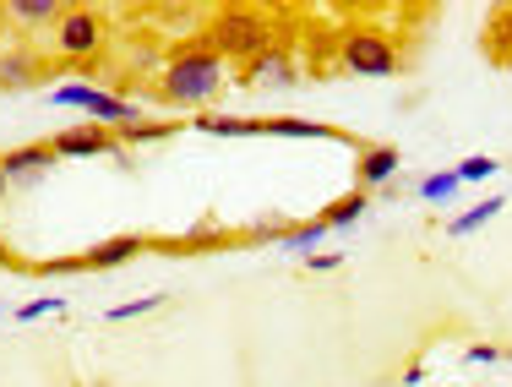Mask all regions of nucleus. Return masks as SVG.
Segmentation results:
<instances>
[{
    "mask_svg": "<svg viewBox=\"0 0 512 387\" xmlns=\"http://www.w3.org/2000/svg\"><path fill=\"white\" fill-rule=\"evenodd\" d=\"M218 88H224V60L207 50V44L180 50L164 66V77H158V93H164L169 104H186V110H207Z\"/></svg>",
    "mask_w": 512,
    "mask_h": 387,
    "instance_id": "obj_1",
    "label": "nucleus"
},
{
    "mask_svg": "<svg viewBox=\"0 0 512 387\" xmlns=\"http://www.w3.org/2000/svg\"><path fill=\"white\" fill-rule=\"evenodd\" d=\"M207 50L218 60H256L262 50H273V22H267V11L229 6L207 22Z\"/></svg>",
    "mask_w": 512,
    "mask_h": 387,
    "instance_id": "obj_2",
    "label": "nucleus"
},
{
    "mask_svg": "<svg viewBox=\"0 0 512 387\" xmlns=\"http://www.w3.org/2000/svg\"><path fill=\"white\" fill-rule=\"evenodd\" d=\"M338 66L349 71V77H398V44L387 39L382 28H349L344 39H338Z\"/></svg>",
    "mask_w": 512,
    "mask_h": 387,
    "instance_id": "obj_3",
    "label": "nucleus"
},
{
    "mask_svg": "<svg viewBox=\"0 0 512 387\" xmlns=\"http://www.w3.org/2000/svg\"><path fill=\"white\" fill-rule=\"evenodd\" d=\"M50 99L66 104V110L93 115V120H99V126H109V131H126V126H137V120H142V110H137L131 99H120V93H104V88H93V82H60Z\"/></svg>",
    "mask_w": 512,
    "mask_h": 387,
    "instance_id": "obj_4",
    "label": "nucleus"
},
{
    "mask_svg": "<svg viewBox=\"0 0 512 387\" xmlns=\"http://www.w3.org/2000/svg\"><path fill=\"white\" fill-rule=\"evenodd\" d=\"M55 55L60 60H93L99 55V44H104V22H99V11L93 6H66V17L55 22Z\"/></svg>",
    "mask_w": 512,
    "mask_h": 387,
    "instance_id": "obj_5",
    "label": "nucleus"
},
{
    "mask_svg": "<svg viewBox=\"0 0 512 387\" xmlns=\"http://www.w3.org/2000/svg\"><path fill=\"white\" fill-rule=\"evenodd\" d=\"M50 148H55V159H99V153H120V159H126L120 137L109 126H99V120H77V126L55 131Z\"/></svg>",
    "mask_w": 512,
    "mask_h": 387,
    "instance_id": "obj_6",
    "label": "nucleus"
},
{
    "mask_svg": "<svg viewBox=\"0 0 512 387\" xmlns=\"http://www.w3.org/2000/svg\"><path fill=\"white\" fill-rule=\"evenodd\" d=\"M246 88H289V82H300V66H295V55L289 50H262L256 60H246Z\"/></svg>",
    "mask_w": 512,
    "mask_h": 387,
    "instance_id": "obj_7",
    "label": "nucleus"
},
{
    "mask_svg": "<svg viewBox=\"0 0 512 387\" xmlns=\"http://www.w3.org/2000/svg\"><path fill=\"white\" fill-rule=\"evenodd\" d=\"M142 251H148V235H109V240H99V246L82 251V268L104 273V268H120V262L142 257Z\"/></svg>",
    "mask_w": 512,
    "mask_h": 387,
    "instance_id": "obj_8",
    "label": "nucleus"
},
{
    "mask_svg": "<svg viewBox=\"0 0 512 387\" xmlns=\"http://www.w3.org/2000/svg\"><path fill=\"white\" fill-rule=\"evenodd\" d=\"M398 164H404V153L393 148V142H376V148H360V191H382L387 180L398 175Z\"/></svg>",
    "mask_w": 512,
    "mask_h": 387,
    "instance_id": "obj_9",
    "label": "nucleus"
},
{
    "mask_svg": "<svg viewBox=\"0 0 512 387\" xmlns=\"http://www.w3.org/2000/svg\"><path fill=\"white\" fill-rule=\"evenodd\" d=\"M0 11H6V28H55L66 17L60 0H0Z\"/></svg>",
    "mask_w": 512,
    "mask_h": 387,
    "instance_id": "obj_10",
    "label": "nucleus"
},
{
    "mask_svg": "<svg viewBox=\"0 0 512 387\" xmlns=\"http://www.w3.org/2000/svg\"><path fill=\"white\" fill-rule=\"evenodd\" d=\"M262 137H295V142H344V131H338V126H322V120L278 115V120H262Z\"/></svg>",
    "mask_w": 512,
    "mask_h": 387,
    "instance_id": "obj_11",
    "label": "nucleus"
},
{
    "mask_svg": "<svg viewBox=\"0 0 512 387\" xmlns=\"http://www.w3.org/2000/svg\"><path fill=\"white\" fill-rule=\"evenodd\" d=\"M50 164H60L50 142H33V148H11V153H0V169H6V180H33V175H44Z\"/></svg>",
    "mask_w": 512,
    "mask_h": 387,
    "instance_id": "obj_12",
    "label": "nucleus"
},
{
    "mask_svg": "<svg viewBox=\"0 0 512 387\" xmlns=\"http://www.w3.org/2000/svg\"><path fill=\"white\" fill-rule=\"evenodd\" d=\"M191 131H202V137H262V120H246V115H197L186 120Z\"/></svg>",
    "mask_w": 512,
    "mask_h": 387,
    "instance_id": "obj_13",
    "label": "nucleus"
},
{
    "mask_svg": "<svg viewBox=\"0 0 512 387\" xmlns=\"http://www.w3.org/2000/svg\"><path fill=\"white\" fill-rule=\"evenodd\" d=\"M365 208H371V191H344V197H338V202H327V208H322V224L327 229H349V224H360L365 219Z\"/></svg>",
    "mask_w": 512,
    "mask_h": 387,
    "instance_id": "obj_14",
    "label": "nucleus"
},
{
    "mask_svg": "<svg viewBox=\"0 0 512 387\" xmlns=\"http://www.w3.org/2000/svg\"><path fill=\"white\" fill-rule=\"evenodd\" d=\"M502 208H507V197H485V202H474L469 213H458L453 224H447V235L463 240V235H474V229H485L491 219H502Z\"/></svg>",
    "mask_w": 512,
    "mask_h": 387,
    "instance_id": "obj_15",
    "label": "nucleus"
},
{
    "mask_svg": "<svg viewBox=\"0 0 512 387\" xmlns=\"http://www.w3.org/2000/svg\"><path fill=\"white\" fill-rule=\"evenodd\" d=\"M33 77H39V55H33V50L0 55V88H28Z\"/></svg>",
    "mask_w": 512,
    "mask_h": 387,
    "instance_id": "obj_16",
    "label": "nucleus"
},
{
    "mask_svg": "<svg viewBox=\"0 0 512 387\" xmlns=\"http://www.w3.org/2000/svg\"><path fill=\"white\" fill-rule=\"evenodd\" d=\"M322 240H327V224L322 219H306V224H289V235L278 240V246L295 251V257L306 262V257H316V246H322Z\"/></svg>",
    "mask_w": 512,
    "mask_h": 387,
    "instance_id": "obj_17",
    "label": "nucleus"
},
{
    "mask_svg": "<svg viewBox=\"0 0 512 387\" xmlns=\"http://www.w3.org/2000/svg\"><path fill=\"white\" fill-rule=\"evenodd\" d=\"M458 197V175L453 169H436V175L420 180V202H453Z\"/></svg>",
    "mask_w": 512,
    "mask_h": 387,
    "instance_id": "obj_18",
    "label": "nucleus"
},
{
    "mask_svg": "<svg viewBox=\"0 0 512 387\" xmlns=\"http://www.w3.org/2000/svg\"><path fill=\"white\" fill-rule=\"evenodd\" d=\"M115 137H120V148L126 142H158V137H175V120H137V126L115 131Z\"/></svg>",
    "mask_w": 512,
    "mask_h": 387,
    "instance_id": "obj_19",
    "label": "nucleus"
},
{
    "mask_svg": "<svg viewBox=\"0 0 512 387\" xmlns=\"http://www.w3.org/2000/svg\"><path fill=\"white\" fill-rule=\"evenodd\" d=\"M496 169H502V164H496L491 153H469V159H463L453 175H458V186H474V180H491Z\"/></svg>",
    "mask_w": 512,
    "mask_h": 387,
    "instance_id": "obj_20",
    "label": "nucleus"
},
{
    "mask_svg": "<svg viewBox=\"0 0 512 387\" xmlns=\"http://www.w3.org/2000/svg\"><path fill=\"white\" fill-rule=\"evenodd\" d=\"M153 306H164V295H142V300H126V306H109L104 317L109 322H137V317H148Z\"/></svg>",
    "mask_w": 512,
    "mask_h": 387,
    "instance_id": "obj_21",
    "label": "nucleus"
},
{
    "mask_svg": "<svg viewBox=\"0 0 512 387\" xmlns=\"http://www.w3.org/2000/svg\"><path fill=\"white\" fill-rule=\"evenodd\" d=\"M66 306L60 295H39V300H28V306H17V322H39V317H55V311Z\"/></svg>",
    "mask_w": 512,
    "mask_h": 387,
    "instance_id": "obj_22",
    "label": "nucleus"
},
{
    "mask_svg": "<svg viewBox=\"0 0 512 387\" xmlns=\"http://www.w3.org/2000/svg\"><path fill=\"white\" fill-rule=\"evenodd\" d=\"M311 273H338L344 268V251H316V257H306Z\"/></svg>",
    "mask_w": 512,
    "mask_h": 387,
    "instance_id": "obj_23",
    "label": "nucleus"
},
{
    "mask_svg": "<svg viewBox=\"0 0 512 387\" xmlns=\"http://www.w3.org/2000/svg\"><path fill=\"white\" fill-rule=\"evenodd\" d=\"M463 360H469V366H496V360H502V349H496V344H474Z\"/></svg>",
    "mask_w": 512,
    "mask_h": 387,
    "instance_id": "obj_24",
    "label": "nucleus"
},
{
    "mask_svg": "<svg viewBox=\"0 0 512 387\" xmlns=\"http://www.w3.org/2000/svg\"><path fill=\"white\" fill-rule=\"evenodd\" d=\"M39 273H82V257H55V262H39Z\"/></svg>",
    "mask_w": 512,
    "mask_h": 387,
    "instance_id": "obj_25",
    "label": "nucleus"
},
{
    "mask_svg": "<svg viewBox=\"0 0 512 387\" xmlns=\"http://www.w3.org/2000/svg\"><path fill=\"white\" fill-rule=\"evenodd\" d=\"M6 186H11V180H6V169H0V202H6Z\"/></svg>",
    "mask_w": 512,
    "mask_h": 387,
    "instance_id": "obj_26",
    "label": "nucleus"
},
{
    "mask_svg": "<svg viewBox=\"0 0 512 387\" xmlns=\"http://www.w3.org/2000/svg\"><path fill=\"white\" fill-rule=\"evenodd\" d=\"M6 262H11V251H6V240H0V268H6Z\"/></svg>",
    "mask_w": 512,
    "mask_h": 387,
    "instance_id": "obj_27",
    "label": "nucleus"
},
{
    "mask_svg": "<svg viewBox=\"0 0 512 387\" xmlns=\"http://www.w3.org/2000/svg\"><path fill=\"white\" fill-rule=\"evenodd\" d=\"M0 39H6V11H0Z\"/></svg>",
    "mask_w": 512,
    "mask_h": 387,
    "instance_id": "obj_28",
    "label": "nucleus"
}]
</instances>
